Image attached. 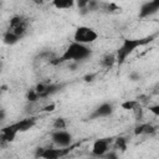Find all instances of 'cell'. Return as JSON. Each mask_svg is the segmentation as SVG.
Returning <instances> with one entry per match:
<instances>
[{
    "mask_svg": "<svg viewBox=\"0 0 159 159\" xmlns=\"http://www.w3.org/2000/svg\"><path fill=\"white\" fill-rule=\"evenodd\" d=\"M5 118H6V112L4 109H0V123L5 120Z\"/></svg>",
    "mask_w": 159,
    "mask_h": 159,
    "instance_id": "cell-28",
    "label": "cell"
},
{
    "mask_svg": "<svg viewBox=\"0 0 159 159\" xmlns=\"http://www.w3.org/2000/svg\"><path fill=\"white\" fill-rule=\"evenodd\" d=\"M2 41H4V43L5 45H9V46H12V45H15V43H17L19 41H20V39L12 32V31H10V30H7L4 35H2Z\"/></svg>",
    "mask_w": 159,
    "mask_h": 159,
    "instance_id": "cell-14",
    "label": "cell"
},
{
    "mask_svg": "<svg viewBox=\"0 0 159 159\" xmlns=\"http://www.w3.org/2000/svg\"><path fill=\"white\" fill-rule=\"evenodd\" d=\"M116 63H117L116 53H106V55L101 58V61H99V65H101L103 68H112Z\"/></svg>",
    "mask_w": 159,
    "mask_h": 159,
    "instance_id": "cell-13",
    "label": "cell"
},
{
    "mask_svg": "<svg viewBox=\"0 0 159 159\" xmlns=\"http://www.w3.org/2000/svg\"><path fill=\"white\" fill-rule=\"evenodd\" d=\"M104 155H106L107 158H114V159L118 157V155H117V153H114V152H111V150H109V152H107Z\"/></svg>",
    "mask_w": 159,
    "mask_h": 159,
    "instance_id": "cell-27",
    "label": "cell"
},
{
    "mask_svg": "<svg viewBox=\"0 0 159 159\" xmlns=\"http://www.w3.org/2000/svg\"><path fill=\"white\" fill-rule=\"evenodd\" d=\"M114 111V107L112 103L109 102H104L102 104H99L96 109H93V112L89 114L88 119H98V118H104V117H109Z\"/></svg>",
    "mask_w": 159,
    "mask_h": 159,
    "instance_id": "cell-8",
    "label": "cell"
},
{
    "mask_svg": "<svg viewBox=\"0 0 159 159\" xmlns=\"http://www.w3.org/2000/svg\"><path fill=\"white\" fill-rule=\"evenodd\" d=\"M89 2V0H76V4H77V7L78 10H82L87 6V4Z\"/></svg>",
    "mask_w": 159,
    "mask_h": 159,
    "instance_id": "cell-22",
    "label": "cell"
},
{
    "mask_svg": "<svg viewBox=\"0 0 159 159\" xmlns=\"http://www.w3.org/2000/svg\"><path fill=\"white\" fill-rule=\"evenodd\" d=\"M34 4H36V5H43V4H46L48 0H31Z\"/></svg>",
    "mask_w": 159,
    "mask_h": 159,
    "instance_id": "cell-29",
    "label": "cell"
},
{
    "mask_svg": "<svg viewBox=\"0 0 159 159\" xmlns=\"http://www.w3.org/2000/svg\"><path fill=\"white\" fill-rule=\"evenodd\" d=\"M128 77H129V80H130V81L135 82V81H139V78H140V75H139L138 72H130Z\"/></svg>",
    "mask_w": 159,
    "mask_h": 159,
    "instance_id": "cell-23",
    "label": "cell"
},
{
    "mask_svg": "<svg viewBox=\"0 0 159 159\" xmlns=\"http://www.w3.org/2000/svg\"><path fill=\"white\" fill-rule=\"evenodd\" d=\"M7 89V86L6 84H2V86H0V97H1V94L5 92Z\"/></svg>",
    "mask_w": 159,
    "mask_h": 159,
    "instance_id": "cell-30",
    "label": "cell"
},
{
    "mask_svg": "<svg viewBox=\"0 0 159 159\" xmlns=\"http://www.w3.org/2000/svg\"><path fill=\"white\" fill-rule=\"evenodd\" d=\"M2 70H4V60L0 57V73L2 72Z\"/></svg>",
    "mask_w": 159,
    "mask_h": 159,
    "instance_id": "cell-31",
    "label": "cell"
},
{
    "mask_svg": "<svg viewBox=\"0 0 159 159\" xmlns=\"http://www.w3.org/2000/svg\"><path fill=\"white\" fill-rule=\"evenodd\" d=\"M140 103L137 101V99H127V101H124V102H122L120 103V107L123 108V109H127V111H133L137 106H139Z\"/></svg>",
    "mask_w": 159,
    "mask_h": 159,
    "instance_id": "cell-17",
    "label": "cell"
},
{
    "mask_svg": "<svg viewBox=\"0 0 159 159\" xmlns=\"http://www.w3.org/2000/svg\"><path fill=\"white\" fill-rule=\"evenodd\" d=\"M55 108H56V104L55 103H51V104H47V106L42 107L41 111H43V112H52V111H55Z\"/></svg>",
    "mask_w": 159,
    "mask_h": 159,
    "instance_id": "cell-24",
    "label": "cell"
},
{
    "mask_svg": "<svg viewBox=\"0 0 159 159\" xmlns=\"http://www.w3.org/2000/svg\"><path fill=\"white\" fill-rule=\"evenodd\" d=\"M52 127H53V129H65L67 127V120L65 118H62V117H58V118H56L53 120Z\"/></svg>",
    "mask_w": 159,
    "mask_h": 159,
    "instance_id": "cell-19",
    "label": "cell"
},
{
    "mask_svg": "<svg viewBox=\"0 0 159 159\" xmlns=\"http://www.w3.org/2000/svg\"><path fill=\"white\" fill-rule=\"evenodd\" d=\"M155 39V35H152V36H147V37H143V39H124L122 45L119 46V48L117 50L116 52V58H117V63L118 66H122L127 57L134 52L138 47L140 46H145L148 45L149 42H152L153 40Z\"/></svg>",
    "mask_w": 159,
    "mask_h": 159,
    "instance_id": "cell-2",
    "label": "cell"
},
{
    "mask_svg": "<svg viewBox=\"0 0 159 159\" xmlns=\"http://www.w3.org/2000/svg\"><path fill=\"white\" fill-rule=\"evenodd\" d=\"M97 37H98V34L96 32V30L89 26H78L73 34V41L83 45L94 42Z\"/></svg>",
    "mask_w": 159,
    "mask_h": 159,
    "instance_id": "cell-3",
    "label": "cell"
},
{
    "mask_svg": "<svg viewBox=\"0 0 159 159\" xmlns=\"http://www.w3.org/2000/svg\"><path fill=\"white\" fill-rule=\"evenodd\" d=\"M157 128L150 123H140L134 128L135 135H152L155 134Z\"/></svg>",
    "mask_w": 159,
    "mask_h": 159,
    "instance_id": "cell-10",
    "label": "cell"
},
{
    "mask_svg": "<svg viewBox=\"0 0 159 159\" xmlns=\"http://www.w3.org/2000/svg\"><path fill=\"white\" fill-rule=\"evenodd\" d=\"M154 116H159V104H155V106H149L148 108Z\"/></svg>",
    "mask_w": 159,
    "mask_h": 159,
    "instance_id": "cell-25",
    "label": "cell"
},
{
    "mask_svg": "<svg viewBox=\"0 0 159 159\" xmlns=\"http://www.w3.org/2000/svg\"><path fill=\"white\" fill-rule=\"evenodd\" d=\"M113 148H114V150L124 152L127 149V139L124 137H118L113 143Z\"/></svg>",
    "mask_w": 159,
    "mask_h": 159,
    "instance_id": "cell-16",
    "label": "cell"
},
{
    "mask_svg": "<svg viewBox=\"0 0 159 159\" xmlns=\"http://www.w3.org/2000/svg\"><path fill=\"white\" fill-rule=\"evenodd\" d=\"M133 112H134V117H135V119L140 122V120L143 119V109H142L140 104H139V106H137V107L133 109Z\"/></svg>",
    "mask_w": 159,
    "mask_h": 159,
    "instance_id": "cell-20",
    "label": "cell"
},
{
    "mask_svg": "<svg viewBox=\"0 0 159 159\" xmlns=\"http://www.w3.org/2000/svg\"><path fill=\"white\" fill-rule=\"evenodd\" d=\"M113 143L112 138H101L97 139L92 145V154L96 157H104V154L109 150Z\"/></svg>",
    "mask_w": 159,
    "mask_h": 159,
    "instance_id": "cell-6",
    "label": "cell"
},
{
    "mask_svg": "<svg viewBox=\"0 0 159 159\" xmlns=\"http://www.w3.org/2000/svg\"><path fill=\"white\" fill-rule=\"evenodd\" d=\"M76 0H52V5L58 10H66L71 9L75 5Z\"/></svg>",
    "mask_w": 159,
    "mask_h": 159,
    "instance_id": "cell-15",
    "label": "cell"
},
{
    "mask_svg": "<svg viewBox=\"0 0 159 159\" xmlns=\"http://www.w3.org/2000/svg\"><path fill=\"white\" fill-rule=\"evenodd\" d=\"M99 11H102L104 14H118V12H122V7L118 6L114 2L101 1V4H99Z\"/></svg>",
    "mask_w": 159,
    "mask_h": 159,
    "instance_id": "cell-11",
    "label": "cell"
},
{
    "mask_svg": "<svg viewBox=\"0 0 159 159\" xmlns=\"http://www.w3.org/2000/svg\"><path fill=\"white\" fill-rule=\"evenodd\" d=\"M91 55H92V50L87 45H83V43L73 41V42H71L68 45V47L65 50V52L60 57H51L48 60V62L51 65H60V63H62L65 61L80 62V61L87 60L88 57H91Z\"/></svg>",
    "mask_w": 159,
    "mask_h": 159,
    "instance_id": "cell-1",
    "label": "cell"
},
{
    "mask_svg": "<svg viewBox=\"0 0 159 159\" xmlns=\"http://www.w3.org/2000/svg\"><path fill=\"white\" fill-rule=\"evenodd\" d=\"M96 73H87V75H84L83 76V81L84 82H87V83H89V82H93L94 80H96Z\"/></svg>",
    "mask_w": 159,
    "mask_h": 159,
    "instance_id": "cell-21",
    "label": "cell"
},
{
    "mask_svg": "<svg viewBox=\"0 0 159 159\" xmlns=\"http://www.w3.org/2000/svg\"><path fill=\"white\" fill-rule=\"evenodd\" d=\"M159 10V0H150L144 2L139 9V17H149L154 14H157Z\"/></svg>",
    "mask_w": 159,
    "mask_h": 159,
    "instance_id": "cell-9",
    "label": "cell"
},
{
    "mask_svg": "<svg viewBox=\"0 0 159 159\" xmlns=\"http://www.w3.org/2000/svg\"><path fill=\"white\" fill-rule=\"evenodd\" d=\"M26 99H27L29 103H36V102L40 99V97H39L37 92L35 91V88H30V89L27 91V93H26Z\"/></svg>",
    "mask_w": 159,
    "mask_h": 159,
    "instance_id": "cell-18",
    "label": "cell"
},
{
    "mask_svg": "<svg viewBox=\"0 0 159 159\" xmlns=\"http://www.w3.org/2000/svg\"><path fill=\"white\" fill-rule=\"evenodd\" d=\"M36 122H37V118L30 116V117H27V118H25V119H21V120H19V122H16V123H12V124L7 125V127H9L10 129H12L14 132H16V133L27 132V130H30V129L36 124Z\"/></svg>",
    "mask_w": 159,
    "mask_h": 159,
    "instance_id": "cell-7",
    "label": "cell"
},
{
    "mask_svg": "<svg viewBox=\"0 0 159 159\" xmlns=\"http://www.w3.org/2000/svg\"><path fill=\"white\" fill-rule=\"evenodd\" d=\"M43 149H45V148H42V147H37L36 150H35V157H36V158H41V155H42V153H43Z\"/></svg>",
    "mask_w": 159,
    "mask_h": 159,
    "instance_id": "cell-26",
    "label": "cell"
},
{
    "mask_svg": "<svg viewBox=\"0 0 159 159\" xmlns=\"http://www.w3.org/2000/svg\"><path fill=\"white\" fill-rule=\"evenodd\" d=\"M29 26V19L24 15H14L10 19L9 29H16V27H27Z\"/></svg>",
    "mask_w": 159,
    "mask_h": 159,
    "instance_id": "cell-12",
    "label": "cell"
},
{
    "mask_svg": "<svg viewBox=\"0 0 159 159\" xmlns=\"http://www.w3.org/2000/svg\"><path fill=\"white\" fill-rule=\"evenodd\" d=\"M51 139L60 148H66L72 144V134L65 129H55L51 133Z\"/></svg>",
    "mask_w": 159,
    "mask_h": 159,
    "instance_id": "cell-4",
    "label": "cell"
},
{
    "mask_svg": "<svg viewBox=\"0 0 159 159\" xmlns=\"http://www.w3.org/2000/svg\"><path fill=\"white\" fill-rule=\"evenodd\" d=\"M76 147L75 145H70V147H66V148H58V149H55V148H45L43 149V153L41 155V158L43 159H57V158H62V157H67L70 154V152Z\"/></svg>",
    "mask_w": 159,
    "mask_h": 159,
    "instance_id": "cell-5",
    "label": "cell"
}]
</instances>
